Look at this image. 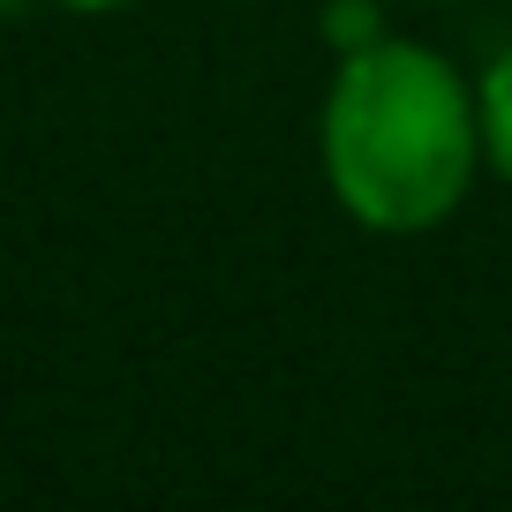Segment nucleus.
<instances>
[{"label": "nucleus", "instance_id": "nucleus-1", "mask_svg": "<svg viewBox=\"0 0 512 512\" xmlns=\"http://www.w3.org/2000/svg\"><path fill=\"white\" fill-rule=\"evenodd\" d=\"M317 174L347 226L422 241L460 219L482 159V98L460 61L422 38H362L339 53L317 106Z\"/></svg>", "mask_w": 512, "mask_h": 512}, {"label": "nucleus", "instance_id": "nucleus-2", "mask_svg": "<svg viewBox=\"0 0 512 512\" xmlns=\"http://www.w3.org/2000/svg\"><path fill=\"white\" fill-rule=\"evenodd\" d=\"M475 98H482V159L512 189V46L490 53V68L475 76Z\"/></svg>", "mask_w": 512, "mask_h": 512}, {"label": "nucleus", "instance_id": "nucleus-3", "mask_svg": "<svg viewBox=\"0 0 512 512\" xmlns=\"http://www.w3.org/2000/svg\"><path fill=\"white\" fill-rule=\"evenodd\" d=\"M53 8H68V16H113V8H136V0H53Z\"/></svg>", "mask_w": 512, "mask_h": 512}, {"label": "nucleus", "instance_id": "nucleus-4", "mask_svg": "<svg viewBox=\"0 0 512 512\" xmlns=\"http://www.w3.org/2000/svg\"><path fill=\"white\" fill-rule=\"evenodd\" d=\"M8 8H23V0H0V16H8Z\"/></svg>", "mask_w": 512, "mask_h": 512}, {"label": "nucleus", "instance_id": "nucleus-5", "mask_svg": "<svg viewBox=\"0 0 512 512\" xmlns=\"http://www.w3.org/2000/svg\"><path fill=\"white\" fill-rule=\"evenodd\" d=\"M422 8H452V0H422Z\"/></svg>", "mask_w": 512, "mask_h": 512}]
</instances>
